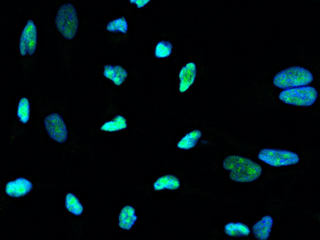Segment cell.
<instances>
[{
  "label": "cell",
  "instance_id": "5b68a950",
  "mask_svg": "<svg viewBox=\"0 0 320 240\" xmlns=\"http://www.w3.org/2000/svg\"><path fill=\"white\" fill-rule=\"evenodd\" d=\"M318 95V92L315 88L305 86L285 89L279 94V98L287 104L310 106L315 102Z\"/></svg>",
  "mask_w": 320,
  "mask_h": 240
},
{
  "label": "cell",
  "instance_id": "9a60e30c",
  "mask_svg": "<svg viewBox=\"0 0 320 240\" xmlns=\"http://www.w3.org/2000/svg\"><path fill=\"white\" fill-rule=\"evenodd\" d=\"M201 131L193 130L184 136L178 142L177 146L182 150H189L194 147L201 137Z\"/></svg>",
  "mask_w": 320,
  "mask_h": 240
},
{
  "label": "cell",
  "instance_id": "3957f363",
  "mask_svg": "<svg viewBox=\"0 0 320 240\" xmlns=\"http://www.w3.org/2000/svg\"><path fill=\"white\" fill-rule=\"evenodd\" d=\"M38 29L35 20L29 18L20 33L18 57L22 63L33 62L37 57L38 49Z\"/></svg>",
  "mask_w": 320,
  "mask_h": 240
},
{
  "label": "cell",
  "instance_id": "4fadbf2b",
  "mask_svg": "<svg viewBox=\"0 0 320 240\" xmlns=\"http://www.w3.org/2000/svg\"><path fill=\"white\" fill-rule=\"evenodd\" d=\"M180 181L173 175H166L159 178L154 183L153 188L156 191L165 189L174 190L179 188Z\"/></svg>",
  "mask_w": 320,
  "mask_h": 240
},
{
  "label": "cell",
  "instance_id": "ac0fdd59",
  "mask_svg": "<svg viewBox=\"0 0 320 240\" xmlns=\"http://www.w3.org/2000/svg\"><path fill=\"white\" fill-rule=\"evenodd\" d=\"M127 127L126 119L118 115L112 120L106 122L100 127L102 131L113 132L124 129Z\"/></svg>",
  "mask_w": 320,
  "mask_h": 240
},
{
  "label": "cell",
  "instance_id": "277c9868",
  "mask_svg": "<svg viewBox=\"0 0 320 240\" xmlns=\"http://www.w3.org/2000/svg\"><path fill=\"white\" fill-rule=\"evenodd\" d=\"M313 79V76L309 70L301 66H293L276 74L273 83L278 88L287 89L306 86Z\"/></svg>",
  "mask_w": 320,
  "mask_h": 240
},
{
  "label": "cell",
  "instance_id": "8fae6325",
  "mask_svg": "<svg viewBox=\"0 0 320 240\" xmlns=\"http://www.w3.org/2000/svg\"><path fill=\"white\" fill-rule=\"evenodd\" d=\"M103 74L116 86L122 85L128 76L127 71L119 65H105L103 68Z\"/></svg>",
  "mask_w": 320,
  "mask_h": 240
},
{
  "label": "cell",
  "instance_id": "30bf717a",
  "mask_svg": "<svg viewBox=\"0 0 320 240\" xmlns=\"http://www.w3.org/2000/svg\"><path fill=\"white\" fill-rule=\"evenodd\" d=\"M273 219L270 215H265L252 227L253 234L258 240H266L270 235Z\"/></svg>",
  "mask_w": 320,
  "mask_h": 240
},
{
  "label": "cell",
  "instance_id": "8992f818",
  "mask_svg": "<svg viewBox=\"0 0 320 240\" xmlns=\"http://www.w3.org/2000/svg\"><path fill=\"white\" fill-rule=\"evenodd\" d=\"M257 157L260 160L275 167L294 165L300 160L298 155L294 152L276 149H263Z\"/></svg>",
  "mask_w": 320,
  "mask_h": 240
},
{
  "label": "cell",
  "instance_id": "5bb4252c",
  "mask_svg": "<svg viewBox=\"0 0 320 240\" xmlns=\"http://www.w3.org/2000/svg\"><path fill=\"white\" fill-rule=\"evenodd\" d=\"M224 232L230 237H243L248 236L251 230L247 225L243 223L230 222L225 225Z\"/></svg>",
  "mask_w": 320,
  "mask_h": 240
},
{
  "label": "cell",
  "instance_id": "44dd1931",
  "mask_svg": "<svg viewBox=\"0 0 320 240\" xmlns=\"http://www.w3.org/2000/svg\"><path fill=\"white\" fill-rule=\"evenodd\" d=\"M150 0H130V2L136 5L137 8H140L145 6Z\"/></svg>",
  "mask_w": 320,
  "mask_h": 240
},
{
  "label": "cell",
  "instance_id": "7a4b0ae2",
  "mask_svg": "<svg viewBox=\"0 0 320 240\" xmlns=\"http://www.w3.org/2000/svg\"><path fill=\"white\" fill-rule=\"evenodd\" d=\"M223 168L230 171L231 180L237 182H249L257 180L262 174L261 167L251 159L237 155L226 157Z\"/></svg>",
  "mask_w": 320,
  "mask_h": 240
},
{
  "label": "cell",
  "instance_id": "9c48e42d",
  "mask_svg": "<svg viewBox=\"0 0 320 240\" xmlns=\"http://www.w3.org/2000/svg\"><path fill=\"white\" fill-rule=\"evenodd\" d=\"M196 75V67L193 62H190L181 69L179 90L182 93L187 91L194 82Z\"/></svg>",
  "mask_w": 320,
  "mask_h": 240
},
{
  "label": "cell",
  "instance_id": "e0dca14e",
  "mask_svg": "<svg viewBox=\"0 0 320 240\" xmlns=\"http://www.w3.org/2000/svg\"><path fill=\"white\" fill-rule=\"evenodd\" d=\"M106 30L109 32L126 33L128 30V22L124 17L116 18L107 24Z\"/></svg>",
  "mask_w": 320,
  "mask_h": 240
},
{
  "label": "cell",
  "instance_id": "6da1fadb",
  "mask_svg": "<svg viewBox=\"0 0 320 240\" xmlns=\"http://www.w3.org/2000/svg\"><path fill=\"white\" fill-rule=\"evenodd\" d=\"M79 18L75 5L65 2L58 6L54 18V28L61 57H69V43L76 37L79 29Z\"/></svg>",
  "mask_w": 320,
  "mask_h": 240
},
{
  "label": "cell",
  "instance_id": "ba28073f",
  "mask_svg": "<svg viewBox=\"0 0 320 240\" xmlns=\"http://www.w3.org/2000/svg\"><path fill=\"white\" fill-rule=\"evenodd\" d=\"M32 188L31 181L26 178H19L8 182L5 187V191L9 196L18 198L28 194Z\"/></svg>",
  "mask_w": 320,
  "mask_h": 240
},
{
  "label": "cell",
  "instance_id": "7c38bea8",
  "mask_svg": "<svg viewBox=\"0 0 320 240\" xmlns=\"http://www.w3.org/2000/svg\"><path fill=\"white\" fill-rule=\"evenodd\" d=\"M137 219L134 208L130 206H126L120 212L119 225L123 230H129L134 225Z\"/></svg>",
  "mask_w": 320,
  "mask_h": 240
},
{
  "label": "cell",
  "instance_id": "d6986e66",
  "mask_svg": "<svg viewBox=\"0 0 320 240\" xmlns=\"http://www.w3.org/2000/svg\"><path fill=\"white\" fill-rule=\"evenodd\" d=\"M17 116L23 123H26L30 116V104L29 99L25 97L21 98L18 102Z\"/></svg>",
  "mask_w": 320,
  "mask_h": 240
},
{
  "label": "cell",
  "instance_id": "ffe728a7",
  "mask_svg": "<svg viewBox=\"0 0 320 240\" xmlns=\"http://www.w3.org/2000/svg\"><path fill=\"white\" fill-rule=\"evenodd\" d=\"M173 46L169 41L161 40L156 45L154 54L157 58H164L169 57L172 53Z\"/></svg>",
  "mask_w": 320,
  "mask_h": 240
},
{
  "label": "cell",
  "instance_id": "52a82bcc",
  "mask_svg": "<svg viewBox=\"0 0 320 240\" xmlns=\"http://www.w3.org/2000/svg\"><path fill=\"white\" fill-rule=\"evenodd\" d=\"M44 125L49 136L54 141L63 143L67 139L66 126L61 115L53 113L47 116L44 120Z\"/></svg>",
  "mask_w": 320,
  "mask_h": 240
},
{
  "label": "cell",
  "instance_id": "2e32d148",
  "mask_svg": "<svg viewBox=\"0 0 320 240\" xmlns=\"http://www.w3.org/2000/svg\"><path fill=\"white\" fill-rule=\"evenodd\" d=\"M65 206L67 210L75 215H80L83 212V207L78 198L72 193H68L65 197Z\"/></svg>",
  "mask_w": 320,
  "mask_h": 240
}]
</instances>
